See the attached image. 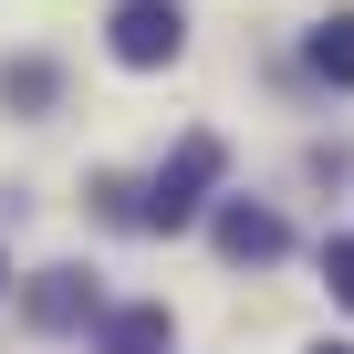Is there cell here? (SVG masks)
Segmentation results:
<instances>
[{"label": "cell", "instance_id": "7a4b0ae2", "mask_svg": "<svg viewBox=\"0 0 354 354\" xmlns=\"http://www.w3.org/2000/svg\"><path fill=\"white\" fill-rule=\"evenodd\" d=\"M104 42H115V63H125V73H156V63L188 53V11H177V0H115Z\"/></svg>", "mask_w": 354, "mask_h": 354}, {"label": "cell", "instance_id": "30bf717a", "mask_svg": "<svg viewBox=\"0 0 354 354\" xmlns=\"http://www.w3.org/2000/svg\"><path fill=\"white\" fill-rule=\"evenodd\" d=\"M0 281H11V261H0Z\"/></svg>", "mask_w": 354, "mask_h": 354}, {"label": "cell", "instance_id": "5b68a950", "mask_svg": "<svg viewBox=\"0 0 354 354\" xmlns=\"http://www.w3.org/2000/svg\"><path fill=\"white\" fill-rule=\"evenodd\" d=\"M302 63H313L323 84H344V94H354V11H323V21H313V42H302Z\"/></svg>", "mask_w": 354, "mask_h": 354}, {"label": "cell", "instance_id": "9c48e42d", "mask_svg": "<svg viewBox=\"0 0 354 354\" xmlns=\"http://www.w3.org/2000/svg\"><path fill=\"white\" fill-rule=\"evenodd\" d=\"M313 354H354V344H313Z\"/></svg>", "mask_w": 354, "mask_h": 354}, {"label": "cell", "instance_id": "52a82bcc", "mask_svg": "<svg viewBox=\"0 0 354 354\" xmlns=\"http://www.w3.org/2000/svg\"><path fill=\"white\" fill-rule=\"evenodd\" d=\"M104 354H167V313H156V302L104 313Z\"/></svg>", "mask_w": 354, "mask_h": 354}, {"label": "cell", "instance_id": "ba28073f", "mask_svg": "<svg viewBox=\"0 0 354 354\" xmlns=\"http://www.w3.org/2000/svg\"><path fill=\"white\" fill-rule=\"evenodd\" d=\"M323 292L354 313V240H323Z\"/></svg>", "mask_w": 354, "mask_h": 354}, {"label": "cell", "instance_id": "3957f363", "mask_svg": "<svg viewBox=\"0 0 354 354\" xmlns=\"http://www.w3.org/2000/svg\"><path fill=\"white\" fill-rule=\"evenodd\" d=\"M209 240H219V261H281L292 250V230H281V209H250V198H219L209 209Z\"/></svg>", "mask_w": 354, "mask_h": 354}, {"label": "cell", "instance_id": "8992f818", "mask_svg": "<svg viewBox=\"0 0 354 354\" xmlns=\"http://www.w3.org/2000/svg\"><path fill=\"white\" fill-rule=\"evenodd\" d=\"M53 94H63V73H53L42 53H21V63H0V104H11V115H53Z\"/></svg>", "mask_w": 354, "mask_h": 354}, {"label": "cell", "instance_id": "277c9868", "mask_svg": "<svg viewBox=\"0 0 354 354\" xmlns=\"http://www.w3.org/2000/svg\"><path fill=\"white\" fill-rule=\"evenodd\" d=\"M21 313H32V333H73V323H94V271H32Z\"/></svg>", "mask_w": 354, "mask_h": 354}, {"label": "cell", "instance_id": "6da1fadb", "mask_svg": "<svg viewBox=\"0 0 354 354\" xmlns=\"http://www.w3.org/2000/svg\"><path fill=\"white\" fill-rule=\"evenodd\" d=\"M219 167H230V146H219V136H188V146L136 188V230H188V219L209 209V188H219Z\"/></svg>", "mask_w": 354, "mask_h": 354}]
</instances>
